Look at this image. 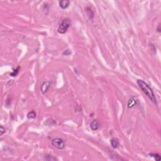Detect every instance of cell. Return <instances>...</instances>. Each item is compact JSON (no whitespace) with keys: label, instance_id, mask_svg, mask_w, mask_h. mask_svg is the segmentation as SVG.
I'll list each match as a JSON object with an SVG mask.
<instances>
[{"label":"cell","instance_id":"obj_1","mask_svg":"<svg viewBox=\"0 0 161 161\" xmlns=\"http://www.w3.org/2000/svg\"><path fill=\"white\" fill-rule=\"evenodd\" d=\"M137 84H138V86L140 87V88L142 90L143 92L145 93V94L150 99V100L155 105H157V100L155 96L154 91H153L152 89L150 87L149 85L145 83L143 80L140 79L137 80Z\"/></svg>","mask_w":161,"mask_h":161},{"label":"cell","instance_id":"obj_2","mask_svg":"<svg viewBox=\"0 0 161 161\" xmlns=\"http://www.w3.org/2000/svg\"><path fill=\"white\" fill-rule=\"evenodd\" d=\"M71 25V21L70 19L65 18L62 20V23L59 26L57 31L60 34H64L67 32L69 28Z\"/></svg>","mask_w":161,"mask_h":161},{"label":"cell","instance_id":"obj_3","mask_svg":"<svg viewBox=\"0 0 161 161\" xmlns=\"http://www.w3.org/2000/svg\"><path fill=\"white\" fill-rule=\"evenodd\" d=\"M52 145L55 148H57L59 150H62L66 147L65 142L63 139L60 138H54L52 140Z\"/></svg>","mask_w":161,"mask_h":161},{"label":"cell","instance_id":"obj_4","mask_svg":"<svg viewBox=\"0 0 161 161\" xmlns=\"http://www.w3.org/2000/svg\"><path fill=\"white\" fill-rule=\"evenodd\" d=\"M50 84H51V83L49 81H46L43 83V84L41 86V88H40V91H41V92L43 94H45V93H47L48 89L50 88Z\"/></svg>","mask_w":161,"mask_h":161},{"label":"cell","instance_id":"obj_5","mask_svg":"<svg viewBox=\"0 0 161 161\" xmlns=\"http://www.w3.org/2000/svg\"><path fill=\"white\" fill-rule=\"evenodd\" d=\"M59 6L62 10H65V9L67 8L71 4V1L69 0H62V1H60L59 2Z\"/></svg>","mask_w":161,"mask_h":161},{"label":"cell","instance_id":"obj_6","mask_svg":"<svg viewBox=\"0 0 161 161\" xmlns=\"http://www.w3.org/2000/svg\"><path fill=\"white\" fill-rule=\"evenodd\" d=\"M111 147L113 148H117L120 146V142L118 138H112L110 140Z\"/></svg>","mask_w":161,"mask_h":161},{"label":"cell","instance_id":"obj_7","mask_svg":"<svg viewBox=\"0 0 161 161\" xmlns=\"http://www.w3.org/2000/svg\"><path fill=\"white\" fill-rule=\"evenodd\" d=\"M90 128H91V130L93 131H96L99 128V123L98 120H94L91 121V124H90Z\"/></svg>","mask_w":161,"mask_h":161},{"label":"cell","instance_id":"obj_8","mask_svg":"<svg viewBox=\"0 0 161 161\" xmlns=\"http://www.w3.org/2000/svg\"><path fill=\"white\" fill-rule=\"evenodd\" d=\"M136 104H137V100L135 99L134 97H132L131 98H130V100H128V103H127V106H128V108H133Z\"/></svg>","mask_w":161,"mask_h":161},{"label":"cell","instance_id":"obj_9","mask_svg":"<svg viewBox=\"0 0 161 161\" xmlns=\"http://www.w3.org/2000/svg\"><path fill=\"white\" fill-rule=\"evenodd\" d=\"M44 161H56V160H57V159L51 155H45L44 157Z\"/></svg>","mask_w":161,"mask_h":161},{"label":"cell","instance_id":"obj_10","mask_svg":"<svg viewBox=\"0 0 161 161\" xmlns=\"http://www.w3.org/2000/svg\"><path fill=\"white\" fill-rule=\"evenodd\" d=\"M36 117V113L34 111H31L28 113L27 118L29 119H34Z\"/></svg>","mask_w":161,"mask_h":161},{"label":"cell","instance_id":"obj_11","mask_svg":"<svg viewBox=\"0 0 161 161\" xmlns=\"http://www.w3.org/2000/svg\"><path fill=\"white\" fill-rule=\"evenodd\" d=\"M148 155H149L150 157H154V159H155L156 161H161V157H160V155H159V154H153V153H150V154H148Z\"/></svg>","mask_w":161,"mask_h":161},{"label":"cell","instance_id":"obj_12","mask_svg":"<svg viewBox=\"0 0 161 161\" xmlns=\"http://www.w3.org/2000/svg\"><path fill=\"white\" fill-rule=\"evenodd\" d=\"M19 69H20V67H18V68L14 70V71H13V73L10 74V76H13V77H16V76L18 75V74Z\"/></svg>","mask_w":161,"mask_h":161},{"label":"cell","instance_id":"obj_13","mask_svg":"<svg viewBox=\"0 0 161 161\" xmlns=\"http://www.w3.org/2000/svg\"><path fill=\"white\" fill-rule=\"evenodd\" d=\"M5 133V128L3 127V126H0V135H3Z\"/></svg>","mask_w":161,"mask_h":161},{"label":"cell","instance_id":"obj_14","mask_svg":"<svg viewBox=\"0 0 161 161\" xmlns=\"http://www.w3.org/2000/svg\"><path fill=\"white\" fill-rule=\"evenodd\" d=\"M63 54H64V55L66 54V56H69V55L71 54V51L70 50H69V49H67V50H65V51L64 52V53H63Z\"/></svg>","mask_w":161,"mask_h":161},{"label":"cell","instance_id":"obj_15","mask_svg":"<svg viewBox=\"0 0 161 161\" xmlns=\"http://www.w3.org/2000/svg\"><path fill=\"white\" fill-rule=\"evenodd\" d=\"M160 27H161V25H159L158 28H157V30H158L159 32H161V29H160Z\"/></svg>","mask_w":161,"mask_h":161}]
</instances>
